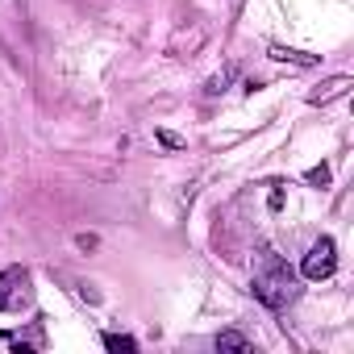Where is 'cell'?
<instances>
[{
	"label": "cell",
	"mask_w": 354,
	"mask_h": 354,
	"mask_svg": "<svg viewBox=\"0 0 354 354\" xmlns=\"http://www.w3.org/2000/svg\"><path fill=\"white\" fill-rule=\"evenodd\" d=\"M254 296H259L267 308H288V304L296 300V275H292L283 263H275L267 275L254 279Z\"/></svg>",
	"instance_id": "6da1fadb"
},
{
	"label": "cell",
	"mask_w": 354,
	"mask_h": 354,
	"mask_svg": "<svg viewBox=\"0 0 354 354\" xmlns=\"http://www.w3.org/2000/svg\"><path fill=\"white\" fill-rule=\"evenodd\" d=\"M333 271H337V246H333V238L313 242V250L304 254V275L308 279H329Z\"/></svg>",
	"instance_id": "7a4b0ae2"
},
{
	"label": "cell",
	"mask_w": 354,
	"mask_h": 354,
	"mask_svg": "<svg viewBox=\"0 0 354 354\" xmlns=\"http://www.w3.org/2000/svg\"><path fill=\"white\" fill-rule=\"evenodd\" d=\"M267 55H271L275 63H292V67H317V55H304V50H288V46H279V42H275Z\"/></svg>",
	"instance_id": "3957f363"
},
{
	"label": "cell",
	"mask_w": 354,
	"mask_h": 354,
	"mask_svg": "<svg viewBox=\"0 0 354 354\" xmlns=\"http://www.w3.org/2000/svg\"><path fill=\"white\" fill-rule=\"evenodd\" d=\"M217 350H230V354H250V342H246L238 329H225V333H217Z\"/></svg>",
	"instance_id": "277c9868"
},
{
	"label": "cell",
	"mask_w": 354,
	"mask_h": 354,
	"mask_svg": "<svg viewBox=\"0 0 354 354\" xmlns=\"http://www.w3.org/2000/svg\"><path fill=\"white\" fill-rule=\"evenodd\" d=\"M104 346H109V350H117V354H133V350H138V342H133V337H125V333H104Z\"/></svg>",
	"instance_id": "5b68a950"
},
{
	"label": "cell",
	"mask_w": 354,
	"mask_h": 354,
	"mask_svg": "<svg viewBox=\"0 0 354 354\" xmlns=\"http://www.w3.org/2000/svg\"><path fill=\"white\" fill-rule=\"evenodd\" d=\"M346 84H350V80H346V75H337V80H329V84H325V88H321V92H317V96H313V104H325V100H329V96H337V92H342V88H346Z\"/></svg>",
	"instance_id": "8992f818"
},
{
	"label": "cell",
	"mask_w": 354,
	"mask_h": 354,
	"mask_svg": "<svg viewBox=\"0 0 354 354\" xmlns=\"http://www.w3.org/2000/svg\"><path fill=\"white\" fill-rule=\"evenodd\" d=\"M154 138H158V142H162V146H167V150H184V146H188V142H184V138H180V133H171V129H158V133H154Z\"/></svg>",
	"instance_id": "52a82bcc"
},
{
	"label": "cell",
	"mask_w": 354,
	"mask_h": 354,
	"mask_svg": "<svg viewBox=\"0 0 354 354\" xmlns=\"http://www.w3.org/2000/svg\"><path fill=\"white\" fill-rule=\"evenodd\" d=\"M304 180H308L313 188H325V184H329V167H313V171L304 175Z\"/></svg>",
	"instance_id": "ba28073f"
}]
</instances>
